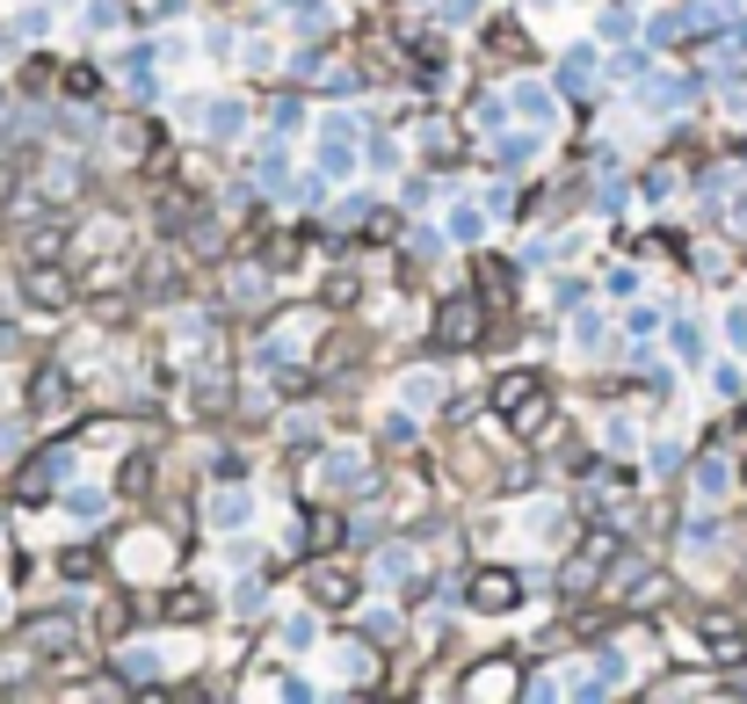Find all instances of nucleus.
Masks as SVG:
<instances>
[{"label": "nucleus", "mask_w": 747, "mask_h": 704, "mask_svg": "<svg viewBox=\"0 0 747 704\" xmlns=\"http://www.w3.org/2000/svg\"><path fill=\"white\" fill-rule=\"evenodd\" d=\"M472 335H479V305H472V299L443 305V327H435V342H472Z\"/></svg>", "instance_id": "nucleus-1"}, {"label": "nucleus", "mask_w": 747, "mask_h": 704, "mask_svg": "<svg viewBox=\"0 0 747 704\" xmlns=\"http://www.w3.org/2000/svg\"><path fill=\"white\" fill-rule=\"evenodd\" d=\"M30 299L36 305H66L73 299V277H58V269H30Z\"/></svg>", "instance_id": "nucleus-2"}, {"label": "nucleus", "mask_w": 747, "mask_h": 704, "mask_svg": "<svg viewBox=\"0 0 747 704\" xmlns=\"http://www.w3.org/2000/svg\"><path fill=\"white\" fill-rule=\"evenodd\" d=\"M348 588H356V582H348V574H334V566H327V574H313V596H320V603H342Z\"/></svg>", "instance_id": "nucleus-3"}, {"label": "nucleus", "mask_w": 747, "mask_h": 704, "mask_svg": "<svg viewBox=\"0 0 747 704\" xmlns=\"http://www.w3.org/2000/svg\"><path fill=\"white\" fill-rule=\"evenodd\" d=\"M516 596V582H508V574H479V603H508Z\"/></svg>", "instance_id": "nucleus-4"}]
</instances>
